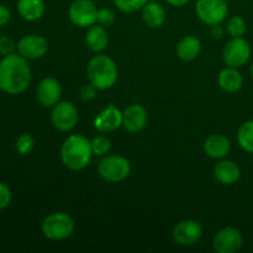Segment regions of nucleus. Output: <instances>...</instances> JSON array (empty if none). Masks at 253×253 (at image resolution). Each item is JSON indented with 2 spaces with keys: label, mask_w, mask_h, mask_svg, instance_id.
Returning a JSON list of instances; mask_svg holds the SVG:
<instances>
[{
  "label": "nucleus",
  "mask_w": 253,
  "mask_h": 253,
  "mask_svg": "<svg viewBox=\"0 0 253 253\" xmlns=\"http://www.w3.org/2000/svg\"><path fill=\"white\" fill-rule=\"evenodd\" d=\"M203 236L202 225L194 220L178 222L173 229V240L180 246H193Z\"/></svg>",
  "instance_id": "nucleus-10"
},
{
  "label": "nucleus",
  "mask_w": 253,
  "mask_h": 253,
  "mask_svg": "<svg viewBox=\"0 0 253 253\" xmlns=\"http://www.w3.org/2000/svg\"><path fill=\"white\" fill-rule=\"evenodd\" d=\"M93 155L91 141L82 135L69 136L61 148L62 162L71 170L84 169L89 165Z\"/></svg>",
  "instance_id": "nucleus-2"
},
{
  "label": "nucleus",
  "mask_w": 253,
  "mask_h": 253,
  "mask_svg": "<svg viewBox=\"0 0 253 253\" xmlns=\"http://www.w3.org/2000/svg\"><path fill=\"white\" fill-rule=\"evenodd\" d=\"M85 42L94 52H101L108 47L109 35L103 25H91L85 35Z\"/></svg>",
  "instance_id": "nucleus-19"
},
{
  "label": "nucleus",
  "mask_w": 253,
  "mask_h": 253,
  "mask_svg": "<svg viewBox=\"0 0 253 253\" xmlns=\"http://www.w3.org/2000/svg\"><path fill=\"white\" fill-rule=\"evenodd\" d=\"M29 59L19 53L2 57L0 61V90L10 95L21 94L31 83Z\"/></svg>",
  "instance_id": "nucleus-1"
},
{
  "label": "nucleus",
  "mask_w": 253,
  "mask_h": 253,
  "mask_svg": "<svg viewBox=\"0 0 253 253\" xmlns=\"http://www.w3.org/2000/svg\"><path fill=\"white\" fill-rule=\"evenodd\" d=\"M61 96L62 88L57 79L51 78V77L42 79L37 88V100L42 106L52 108L57 103H59Z\"/></svg>",
  "instance_id": "nucleus-13"
},
{
  "label": "nucleus",
  "mask_w": 253,
  "mask_h": 253,
  "mask_svg": "<svg viewBox=\"0 0 253 253\" xmlns=\"http://www.w3.org/2000/svg\"><path fill=\"white\" fill-rule=\"evenodd\" d=\"M237 141L242 150L246 152H253V120L246 121L244 125H241L237 133Z\"/></svg>",
  "instance_id": "nucleus-23"
},
{
  "label": "nucleus",
  "mask_w": 253,
  "mask_h": 253,
  "mask_svg": "<svg viewBox=\"0 0 253 253\" xmlns=\"http://www.w3.org/2000/svg\"><path fill=\"white\" fill-rule=\"evenodd\" d=\"M96 94V88L93 85V84H85L81 88V98L83 99L84 101H90L91 99L95 98Z\"/></svg>",
  "instance_id": "nucleus-31"
},
{
  "label": "nucleus",
  "mask_w": 253,
  "mask_h": 253,
  "mask_svg": "<svg viewBox=\"0 0 253 253\" xmlns=\"http://www.w3.org/2000/svg\"><path fill=\"white\" fill-rule=\"evenodd\" d=\"M212 35H214L215 37L222 36V30L220 29L219 25H214V26H212Z\"/></svg>",
  "instance_id": "nucleus-34"
},
{
  "label": "nucleus",
  "mask_w": 253,
  "mask_h": 253,
  "mask_svg": "<svg viewBox=\"0 0 253 253\" xmlns=\"http://www.w3.org/2000/svg\"><path fill=\"white\" fill-rule=\"evenodd\" d=\"M48 51L46 39L39 35H26L17 42V53L26 59H39Z\"/></svg>",
  "instance_id": "nucleus-12"
},
{
  "label": "nucleus",
  "mask_w": 253,
  "mask_h": 253,
  "mask_svg": "<svg viewBox=\"0 0 253 253\" xmlns=\"http://www.w3.org/2000/svg\"><path fill=\"white\" fill-rule=\"evenodd\" d=\"M78 110L76 105L69 101H61L53 106L51 114V121L54 127L59 131H71L76 127L78 123Z\"/></svg>",
  "instance_id": "nucleus-8"
},
{
  "label": "nucleus",
  "mask_w": 253,
  "mask_h": 253,
  "mask_svg": "<svg viewBox=\"0 0 253 253\" xmlns=\"http://www.w3.org/2000/svg\"><path fill=\"white\" fill-rule=\"evenodd\" d=\"M227 32L231 37H242L246 32V22L241 16H232L227 21Z\"/></svg>",
  "instance_id": "nucleus-26"
},
{
  "label": "nucleus",
  "mask_w": 253,
  "mask_h": 253,
  "mask_svg": "<svg viewBox=\"0 0 253 253\" xmlns=\"http://www.w3.org/2000/svg\"><path fill=\"white\" fill-rule=\"evenodd\" d=\"M217 82L222 90L227 91V93H235L241 89L242 84H244V78L236 68L227 67L220 72Z\"/></svg>",
  "instance_id": "nucleus-20"
},
{
  "label": "nucleus",
  "mask_w": 253,
  "mask_h": 253,
  "mask_svg": "<svg viewBox=\"0 0 253 253\" xmlns=\"http://www.w3.org/2000/svg\"><path fill=\"white\" fill-rule=\"evenodd\" d=\"M148 1H156V0H148Z\"/></svg>",
  "instance_id": "nucleus-36"
},
{
  "label": "nucleus",
  "mask_w": 253,
  "mask_h": 253,
  "mask_svg": "<svg viewBox=\"0 0 253 253\" xmlns=\"http://www.w3.org/2000/svg\"><path fill=\"white\" fill-rule=\"evenodd\" d=\"M147 1L148 0H114L116 7L120 11L127 12V14H132L138 10H142V7L145 6Z\"/></svg>",
  "instance_id": "nucleus-24"
},
{
  "label": "nucleus",
  "mask_w": 253,
  "mask_h": 253,
  "mask_svg": "<svg viewBox=\"0 0 253 253\" xmlns=\"http://www.w3.org/2000/svg\"><path fill=\"white\" fill-rule=\"evenodd\" d=\"M195 11L204 24L214 26L226 19L229 6L225 0H198Z\"/></svg>",
  "instance_id": "nucleus-6"
},
{
  "label": "nucleus",
  "mask_w": 253,
  "mask_h": 253,
  "mask_svg": "<svg viewBox=\"0 0 253 253\" xmlns=\"http://www.w3.org/2000/svg\"><path fill=\"white\" fill-rule=\"evenodd\" d=\"M10 19H11V12H10V10L5 5L0 4V27L9 24Z\"/></svg>",
  "instance_id": "nucleus-32"
},
{
  "label": "nucleus",
  "mask_w": 253,
  "mask_h": 253,
  "mask_svg": "<svg viewBox=\"0 0 253 253\" xmlns=\"http://www.w3.org/2000/svg\"><path fill=\"white\" fill-rule=\"evenodd\" d=\"M166 1L168 2V4H170L172 6H177V7H180V6H184L185 4H187L189 0H166Z\"/></svg>",
  "instance_id": "nucleus-33"
},
{
  "label": "nucleus",
  "mask_w": 253,
  "mask_h": 253,
  "mask_svg": "<svg viewBox=\"0 0 253 253\" xmlns=\"http://www.w3.org/2000/svg\"><path fill=\"white\" fill-rule=\"evenodd\" d=\"M15 51H17V43L11 39V37H0V54H1L2 57L15 53Z\"/></svg>",
  "instance_id": "nucleus-28"
},
{
  "label": "nucleus",
  "mask_w": 253,
  "mask_h": 253,
  "mask_svg": "<svg viewBox=\"0 0 253 253\" xmlns=\"http://www.w3.org/2000/svg\"><path fill=\"white\" fill-rule=\"evenodd\" d=\"M71 21L78 27H88L96 22L98 9L91 0H74L68 10Z\"/></svg>",
  "instance_id": "nucleus-9"
},
{
  "label": "nucleus",
  "mask_w": 253,
  "mask_h": 253,
  "mask_svg": "<svg viewBox=\"0 0 253 253\" xmlns=\"http://www.w3.org/2000/svg\"><path fill=\"white\" fill-rule=\"evenodd\" d=\"M142 19L151 29H158L165 24V7L157 1H147L142 7Z\"/></svg>",
  "instance_id": "nucleus-17"
},
{
  "label": "nucleus",
  "mask_w": 253,
  "mask_h": 253,
  "mask_svg": "<svg viewBox=\"0 0 253 253\" xmlns=\"http://www.w3.org/2000/svg\"><path fill=\"white\" fill-rule=\"evenodd\" d=\"M123 126V113L113 104L104 109L94 120V127L101 132H113Z\"/></svg>",
  "instance_id": "nucleus-15"
},
{
  "label": "nucleus",
  "mask_w": 253,
  "mask_h": 253,
  "mask_svg": "<svg viewBox=\"0 0 253 253\" xmlns=\"http://www.w3.org/2000/svg\"><path fill=\"white\" fill-rule=\"evenodd\" d=\"M35 140L30 133H22L17 137L16 142H15V148H16L17 153L21 156H26L34 150Z\"/></svg>",
  "instance_id": "nucleus-25"
},
{
  "label": "nucleus",
  "mask_w": 253,
  "mask_h": 253,
  "mask_svg": "<svg viewBox=\"0 0 253 253\" xmlns=\"http://www.w3.org/2000/svg\"><path fill=\"white\" fill-rule=\"evenodd\" d=\"M115 12L113 11L109 7H103V9L98 10V16H96V21L99 22L100 25H111L115 22Z\"/></svg>",
  "instance_id": "nucleus-29"
},
{
  "label": "nucleus",
  "mask_w": 253,
  "mask_h": 253,
  "mask_svg": "<svg viewBox=\"0 0 253 253\" xmlns=\"http://www.w3.org/2000/svg\"><path fill=\"white\" fill-rule=\"evenodd\" d=\"M89 82L98 90H106L115 85L118 81V67L115 62L106 54L93 57L88 64Z\"/></svg>",
  "instance_id": "nucleus-3"
},
{
  "label": "nucleus",
  "mask_w": 253,
  "mask_h": 253,
  "mask_svg": "<svg viewBox=\"0 0 253 253\" xmlns=\"http://www.w3.org/2000/svg\"><path fill=\"white\" fill-rule=\"evenodd\" d=\"M200 51H202V43L199 39L194 36L183 37L177 46L178 57L183 61H193L199 56Z\"/></svg>",
  "instance_id": "nucleus-22"
},
{
  "label": "nucleus",
  "mask_w": 253,
  "mask_h": 253,
  "mask_svg": "<svg viewBox=\"0 0 253 253\" xmlns=\"http://www.w3.org/2000/svg\"><path fill=\"white\" fill-rule=\"evenodd\" d=\"M242 234L235 227H225L220 230L214 237L212 246L219 253H235L242 246Z\"/></svg>",
  "instance_id": "nucleus-11"
},
{
  "label": "nucleus",
  "mask_w": 253,
  "mask_h": 253,
  "mask_svg": "<svg viewBox=\"0 0 253 253\" xmlns=\"http://www.w3.org/2000/svg\"><path fill=\"white\" fill-rule=\"evenodd\" d=\"M98 172L106 182L119 183L128 177L131 166L130 162L123 156H108L99 162Z\"/></svg>",
  "instance_id": "nucleus-5"
},
{
  "label": "nucleus",
  "mask_w": 253,
  "mask_h": 253,
  "mask_svg": "<svg viewBox=\"0 0 253 253\" xmlns=\"http://www.w3.org/2000/svg\"><path fill=\"white\" fill-rule=\"evenodd\" d=\"M147 110L140 104H131L123 113V126L131 133L142 130L147 123Z\"/></svg>",
  "instance_id": "nucleus-14"
},
{
  "label": "nucleus",
  "mask_w": 253,
  "mask_h": 253,
  "mask_svg": "<svg viewBox=\"0 0 253 253\" xmlns=\"http://www.w3.org/2000/svg\"><path fill=\"white\" fill-rule=\"evenodd\" d=\"M17 12L27 21H36L44 14L43 0H17Z\"/></svg>",
  "instance_id": "nucleus-21"
},
{
  "label": "nucleus",
  "mask_w": 253,
  "mask_h": 253,
  "mask_svg": "<svg viewBox=\"0 0 253 253\" xmlns=\"http://www.w3.org/2000/svg\"><path fill=\"white\" fill-rule=\"evenodd\" d=\"M214 173L216 179L219 180L220 183L226 185L236 183L237 180H239L240 174H241L239 166L229 160L220 161V162L215 166Z\"/></svg>",
  "instance_id": "nucleus-18"
},
{
  "label": "nucleus",
  "mask_w": 253,
  "mask_h": 253,
  "mask_svg": "<svg viewBox=\"0 0 253 253\" xmlns=\"http://www.w3.org/2000/svg\"><path fill=\"white\" fill-rule=\"evenodd\" d=\"M91 150L96 156H104L110 151V141L104 136H98L91 141Z\"/></svg>",
  "instance_id": "nucleus-27"
},
{
  "label": "nucleus",
  "mask_w": 253,
  "mask_h": 253,
  "mask_svg": "<svg viewBox=\"0 0 253 253\" xmlns=\"http://www.w3.org/2000/svg\"><path fill=\"white\" fill-rule=\"evenodd\" d=\"M251 56V46L242 37H232L224 47L222 58L229 67L239 68L244 66Z\"/></svg>",
  "instance_id": "nucleus-7"
},
{
  "label": "nucleus",
  "mask_w": 253,
  "mask_h": 253,
  "mask_svg": "<svg viewBox=\"0 0 253 253\" xmlns=\"http://www.w3.org/2000/svg\"><path fill=\"white\" fill-rule=\"evenodd\" d=\"M44 237L54 241L68 239L74 231V221L64 212H53L44 217L41 225Z\"/></svg>",
  "instance_id": "nucleus-4"
},
{
  "label": "nucleus",
  "mask_w": 253,
  "mask_h": 253,
  "mask_svg": "<svg viewBox=\"0 0 253 253\" xmlns=\"http://www.w3.org/2000/svg\"><path fill=\"white\" fill-rule=\"evenodd\" d=\"M231 150V143L229 138L225 137L224 135H211L207 138L204 143V151L209 157L224 158L225 156L229 155Z\"/></svg>",
  "instance_id": "nucleus-16"
},
{
  "label": "nucleus",
  "mask_w": 253,
  "mask_h": 253,
  "mask_svg": "<svg viewBox=\"0 0 253 253\" xmlns=\"http://www.w3.org/2000/svg\"><path fill=\"white\" fill-rule=\"evenodd\" d=\"M251 74H252V78H253V63H252V67H251Z\"/></svg>",
  "instance_id": "nucleus-35"
},
{
  "label": "nucleus",
  "mask_w": 253,
  "mask_h": 253,
  "mask_svg": "<svg viewBox=\"0 0 253 253\" xmlns=\"http://www.w3.org/2000/svg\"><path fill=\"white\" fill-rule=\"evenodd\" d=\"M12 199V193L9 185L4 182H0V210L5 209L10 205Z\"/></svg>",
  "instance_id": "nucleus-30"
}]
</instances>
